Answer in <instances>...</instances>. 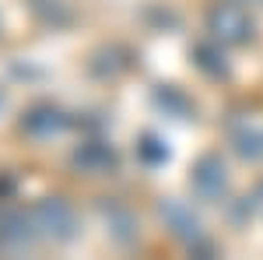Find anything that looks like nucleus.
I'll list each match as a JSON object with an SVG mask.
<instances>
[{
	"instance_id": "1",
	"label": "nucleus",
	"mask_w": 263,
	"mask_h": 260,
	"mask_svg": "<svg viewBox=\"0 0 263 260\" xmlns=\"http://www.w3.org/2000/svg\"><path fill=\"white\" fill-rule=\"evenodd\" d=\"M32 218H35V229L49 239H70L74 236V211L57 197H46L32 207Z\"/></svg>"
},
{
	"instance_id": "2",
	"label": "nucleus",
	"mask_w": 263,
	"mask_h": 260,
	"mask_svg": "<svg viewBox=\"0 0 263 260\" xmlns=\"http://www.w3.org/2000/svg\"><path fill=\"white\" fill-rule=\"evenodd\" d=\"M211 32L224 42H242L249 36V18L242 14V7L221 4V7L211 11Z\"/></svg>"
},
{
	"instance_id": "3",
	"label": "nucleus",
	"mask_w": 263,
	"mask_h": 260,
	"mask_svg": "<svg viewBox=\"0 0 263 260\" xmlns=\"http://www.w3.org/2000/svg\"><path fill=\"white\" fill-rule=\"evenodd\" d=\"M193 190L200 194L203 200H214L224 194V165L218 155H203L197 165H193Z\"/></svg>"
},
{
	"instance_id": "4",
	"label": "nucleus",
	"mask_w": 263,
	"mask_h": 260,
	"mask_svg": "<svg viewBox=\"0 0 263 260\" xmlns=\"http://www.w3.org/2000/svg\"><path fill=\"white\" fill-rule=\"evenodd\" d=\"M32 137H53V134H60L63 127H67V120H63V113H57L53 106H39V109H32L28 116H25V123H21Z\"/></svg>"
},
{
	"instance_id": "5",
	"label": "nucleus",
	"mask_w": 263,
	"mask_h": 260,
	"mask_svg": "<svg viewBox=\"0 0 263 260\" xmlns=\"http://www.w3.org/2000/svg\"><path fill=\"white\" fill-rule=\"evenodd\" d=\"M74 162H78L81 169H88V172H105L116 159H112V151H109L105 144H95V141H91V144H81V151L74 155Z\"/></svg>"
},
{
	"instance_id": "6",
	"label": "nucleus",
	"mask_w": 263,
	"mask_h": 260,
	"mask_svg": "<svg viewBox=\"0 0 263 260\" xmlns=\"http://www.w3.org/2000/svg\"><path fill=\"white\" fill-rule=\"evenodd\" d=\"M162 215L168 221H172V225H176V232H179L182 239H197V236H200V225H197V218H193V215H190V211H186V207H182V204H176V200H168V204H165L162 207Z\"/></svg>"
},
{
	"instance_id": "7",
	"label": "nucleus",
	"mask_w": 263,
	"mask_h": 260,
	"mask_svg": "<svg viewBox=\"0 0 263 260\" xmlns=\"http://www.w3.org/2000/svg\"><path fill=\"white\" fill-rule=\"evenodd\" d=\"M235 148H239V155L260 162L263 159V127H249L246 134H239L235 137Z\"/></svg>"
},
{
	"instance_id": "8",
	"label": "nucleus",
	"mask_w": 263,
	"mask_h": 260,
	"mask_svg": "<svg viewBox=\"0 0 263 260\" xmlns=\"http://www.w3.org/2000/svg\"><path fill=\"white\" fill-rule=\"evenodd\" d=\"M137 151H141V159L147 162V165H158V162H168V148H165V144H162L158 137H151V134H147V137H144L141 144H137Z\"/></svg>"
}]
</instances>
